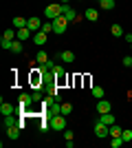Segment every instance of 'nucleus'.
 <instances>
[{"instance_id": "21", "label": "nucleus", "mask_w": 132, "mask_h": 148, "mask_svg": "<svg viewBox=\"0 0 132 148\" xmlns=\"http://www.w3.org/2000/svg\"><path fill=\"white\" fill-rule=\"evenodd\" d=\"M99 7H101V9H106V11H110V9H114V0H101Z\"/></svg>"}, {"instance_id": "3", "label": "nucleus", "mask_w": 132, "mask_h": 148, "mask_svg": "<svg viewBox=\"0 0 132 148\" xmlns=\"http://www.w3.org/2000/svg\"><path fill=\"white\" fill-rule=\"evenodd\" d=\"M51 128L64 133V130H66V115H55V117H51Z\"/></svg>"}, {"instance_id": "8", "label": "nucleus", "mask_w": 132, "mask_h": 148, "mask_svg": "<svg viewBox=\"0 0 132 148\" xmlns=\"http://www.w3.org/2000/svg\"><path fill=\"white\" fill-rule=\"evenodd\" d=\"M29 38H33V31L29 29V27H22V29H18V40H29Z\"/></svg>"}, {"instance_id": "33", "label": "nucleus", "mask_w": 132, "mask_h": 148, "mask_svg": "<svg viewBox=\"0 0 132 148\" xmlns=\"http://www.w3.org/2000/svg\"><path fill=\"white\" fill-rule=\"evenodd\" d=\"M62 2H70V0H62Z\"/></svg>"}, {"instance_id": "10", "label": "nucleus", "mask_w": 132, "mask_h": 148, "mask_svg": "<svg viewBox=\"0 0 132 148\" xmlns=\"http://www.w3.org/2000/svg\"><path fill=\"white\" fill-rule=\"evenodd\" d=\"M60 60H62L64 64H70V62H75V53H73V51H62V53H60Z\"/></svg>"}, {"instance_id": "29", "label": "nucleus", "mask_w": 132, "mask_h": 148, "mask_svg": "<svg viewBox=\"0 0 132 148\" xmlns=\"http://www.w3.org/2000/svg\"><path fill=\"white\" fill-rule=\"evenodd\" d=\"M123 66H126V69L132 66V56H126V58H123Z\"/></svg>"}, {"instance_id": "25", "label": "nucleus", "mask_w": 132, "mask_h": 148, "mask_svg": "<svg viewBox=\"0 0 132 148\" xmlns=\"http://www.w3.org/2000/svg\"><path fill=\"white\" fill-rule=\"evenodd\" d=\"M121 144H123L121 137H112V139H110V146H112V148H121Z\"/></svg>"}, {"instance_id": "30", "label": "nucleus", "mask_w": 132, "mask_h": 148, "mask_svg": "<svg viewBox=\"0 0 132 148\" xmlns=\"http://www.w3.org/2000/svg\"><path fill=\"white\" fill-rule=\"evenodd\" d=\"M73 137H75V133H73L70 128H66V130H64V139H73Z\"/></svg>"}, {"instance_id": "26", "label": "nucleus", "mask_w": 132, "mask_h": 148, "mask_svg": "<svg viewBox=\"0 0 132 148\" xmlns=\"http://www.w3.org/2000/svg\"><path fill=\"white\" fill-rule=\"evenodd\" d=\"M121 139H123V142H130V139H132V130L126 128L123 133H121Z\"/></svg>"}, {"instance_id": "11", "label": "nucleus", "mask_w": 132, "mask_h": 148, "mask_svg": "<svg viewBox=\"0 0 132 148\" xmlns=\"http://www.w3.org/2000/svg\"><path fill=\"white\" fill-rule=\"evenodd\" d=\"M20 130H22V128H20L18 124H16V126H9V128H7V137H9V139H18Z\"/></svg>"}, {"instance_id": "18", "label": "nucleus", "mask_w": 132, "mask_h": 148, "mask_svg": "<svg viewBox=\"0 0 132 148\" xmlns=\"http://www.w3.org/2000/svg\"><path fill=\"white\" fill-rule=\"evenodd\" d=\"M26 22H29V18H13V29H22V27H26Z\"/></svg>"}, {"instance_id": "5", "label": "nucleus", "mask_w": 132, "mask_h": 148, "mask_svg": "<svg viewBox=\"0 0 132 148\" xmlns=\"http://www.w3.org/2000/svg\"><path fill=\"white\" fill-rule=\"evenodd\" d=\"M66 27H68V20L64 18V16H60V18L53 20V33H57V36H60V33H64V31H66Z\"/></svg>"}, {"instance_id": "31", "label": "nucleus", "mask_w": 132, "mask_h": 148, "mask_svg": "<svg viewBox=\"0 0 132 148\" xmlns=\"http://www.w3.org/2000/svg\"><path fill=\"white\" fill-rule=\"evenodd\" d=\"M33 102H42V95H40V93H38V91L33 93Z\"/></svg>"}, {"instance_id": "12", "label": "nucleus", "mask_w": 132, "mask_h": 148, "mask_svg": "<svg viewBox=\"0 0 132 148\" xmlns=\"http://www.w3.org/2000/svg\"><path fill=\"white\" fill-rule=\"evenodd\" d=\"M97 111H99V115L101 113H110V102H106V99L101 97L99 102H97Z\"/></svg>"}, {"instance_id": "1", "label": "nucleus", "mask_w": 132, "mask_h": 148, "mask_svg": "<svg viewBox=\"0 0 132 148\" xmlns=\"http://www.w3.org/2000/svg\"><path fill=\"white\" fill-rule=\"evenodd\" d=\"M33 104V95H29V93H20L18 97V113L20 115H24V111H29V106Z\"/></svg>"}, {"instance_id": "34", "label": "nucleus", "mask_w": 132, "mask_h": 148, "mask_svg": "<svg viewBox=\"0 0 132 148\" xmlns=\"http://www.w3.org/2000/svg\"><path fill=\"white\" fill-rule=\"evenodd\" d=\"M130 47H132V44H130Z\"/></svg>"}, {"instance_id": "9", "label": "nucleus", "mask_w": 132, "mask_h": 148, "mask_svg": "<svg viewBox=\"0 0 132 148\" xmlns=\"http://www.w3.org/2000/svg\"><path fill=\"white\" fill-rule=\"evenodd\" d=\"M26 27H29V29H31L33 33H35V31H40V29H42V20H40V18H29Z\"/></svg>"}, {"instance_id": "4", "label": "nucleus", "mask_w": 132, "mask_h": 148, "mask_svg": "<svg viewBox=\"0 0 132 148\" xmlns=\"http://www.w3.org/2000/svg\"><path fill=\"white\" fill-rule=\"evenodd\" d=\"M93 130H95V137H99V139H104V137L110 135V126H106V124L99 122V119H97V124H95Z\"/></svg>"}, {"instance_id": "24", "label": "nucleus", "mask_w": 132, "mask_h": 148, "mask_svg": "<svg viewBox=\"0 0 132 148\" xmlns=\"http://www.w3.org/2000/svg\"><path fill=\"white\" fill-rule=\"evenodd\" d=\"M16 124H18V122H16L11 115H5V128H9V126H16Z\"/></svg>"}, {"instance_id": "17", "label": "nucleus", "mask_w": 132, "mask_h": 148, "mask_svg": "<svg viewBox=\"0 0 132 148\" xmlns=\"http://www.w3.org/2000/svg\"><path fill=\"white\" fill-rule=\"evenodd\" d=\"M11 53H22V40L16 38V40L11 42Z\"/></svg>"}, {"instance_id": "28", "label": "nucleus", "mask_w": 132, "mask_h": 148, "mask_svg": "<svg viewBox=\"0 0 132 148\" xmlns=\"http://www.w3.org/2000/svg\"><path fill=\"white\" fill-rule=\"evenodd\" d=\"M73 113V106L70 104H62V115H70Z\"/></svg>"}, {"instance_id": "23", "label": "nucleus", "mask_w": 132, "mask_h": 148, "mask_svg": "<svg viewBox=\"0 0 132 148\" xmlns=\"http://www.w3.org/2000/svg\"><path fill=\"white\" fill-rule=\"evenodd\" d=\"M93 97L101 99V97H104V88H101V86H93Z\"/></svg>"}, {"instance_id": "14", "label": "nucleus", "mask_w": 132, "mask_h": 148, "mask_svg": "<svg viewBox=\"0 0 132 148\" xmlns=\"http://www.w3.org/2000/svg\"><path fill=\"white\" fill-rule=\"evenodd\" d=\"M13 111H16V106L7 104L5 99H2V106H0V113H2V115H13Z\"/></svg>"}, {"instance_id": "35", "label": "nucleus", "mask_w": 132, "mask_h": 148, "mask_svg": "<svg viewBox=\"0 0 132 148\" xmlns=\"http://www.w3.org/2000/svg\"><path fill=\"white\" fill-rule=\"evenodd\" d=\"M130 69H132V66H130Z\"/></svg>"}, {"instance_id": "19", "label": "nucleus", "mask_w": 132, "mask_h": 148, "mask_svg": "<svg viewBox=\"0 0 132 148\" xmlns=\"http://www.w3.org/2000/svg\"><path fill=\"white\" fill-rule=\"evenodd\" d=\"M121 133H123V128H121V126H117V124H112V126H110V137H121Z\"/></svg>"}, {"instance_id": "27", "label": "nucleus", "mask_w": 132, "mask_h": 148, "mask_svg": "<svg viewBox=\"0 0 132 148\" xmlns=\"http://www.w3.org/2000/svg\"><path fill=\"white\" fill-rule=\"evenodd\" d=\"M42 31L44 33H51L53 31V22H42Z\"/></svg>"}, {"instance_id": "2", "label": "nucleus", "mask_w": 132, "mask_h": 148, "mask_svg": "<svg viewBox=\"0 0 132 148\" xmlns=\"http://www.w3.org/2000/svg\"><path fill=\"white\" fill-rule=\"evenodd\" d=\"M62 13H64V11H62V5L53 2V5H49L46 9H44V18H49L51 22H53V20H55V18H60Z\"/></svg>"}, {"instance_id": "16", "label": "nucleus", "mask_w": 132, "mask_h": 148, "mask_svg": "<svg viewBox=\"0 0 132 148\" xmlns=\"http://www.w3.org/2000/svg\"><path fill=\"white\" fill-rule=\"evenodd\" d=\"M84 16H86V18L90 20V22H95V20L99 18V13H97V9H93V7H90V9H86V11H84Z\"/></svg>"}, {"instance_id": "15", "label": "nucleus", "mask_w": 132, "mask_h": 148, "mask_svg": "<svg viewBox=\"0 0 132 148\" xmlns=\"http://www.w3.org/2000/svg\"><path fill=\"white\" fill-rule=\"evenodd\" d=\"M53 73H55V77H57V82H64V77H66V71H64L62 66H57L55 64V69H51Z\"/></svg>"}, {"instance_id": "20", "label": "nucleus", "mask_w": 132, "mask_h": 148, "mask_svg": "<svg viewBox=\"0 0 132 148\" xmlns=\"http://www.w3.org/2000/svg\"><path fill=\"white\" fill-rule=\"evenodd\" d=\"M110 33L117 36V38H123V29H121V25H112V27H110Z\"/></svg>"}, {"instance_id": "13", "label": "nucleus", "mask_w": 132, "mask_h": 148, "mask_svg": "<svg viewBox=\"0 0 132 148\" xmlns=\"http://www.w3.org/2000/svg\"><path fill=\"white\" fill-rule=\"evenodd\" d=\"M99 122H104L106 126H112V124H114V115H112V113H101Z\"/></svg>"}, {"instance_id": "22", "label": "nucleus", "mask_w": 132, "mask_h": 148, "mask_svg": "<svg viewBox=\"0 0 132 148\" xmlns=\"http://www.w3.org/2000/svg\"><path fill=\"white\" fill-rule=\"evenodd\" d=\"M35 60H38V64H46V62H49V53H44V51H40L38 56H35Z\"/></svg>"}, {"instance_id": "7", "label": "nucleus", "mask_w": 132, "mask_h": 148, "mask_svg": "<svg viewBox=\"0 0 132 148\" xmlns=\"http://www.w3.org/2000/svg\"><path fill=\"white\" fill-rule=\"evenodd\" d=\"M33 42L38 44V47H42V44H46V33H44L42 29H40V31H35V33H33Z\"/></svg>"}, {"instance_id": "6", "label": "nucleus", "mask_w": 132, "mask_h": 148, "mask_svg": "<svg viewBox=\"0 0 132 148\" xmlns=\"http://www.w3.org/2000/svg\"><path fill=\"white\" fill-rule=\"evenodd\" d=\"M31 84H33L35 88H38V86H42V84H44V80H42V73H40L38 69H33V73H31Z\"/></svg>"}, {"instance_id": "32", "label": "nucleus", "mask_w": 132, "mask_h": 148, "mask_svg": "<svg viewBox=\"0 0 132 148\" xmlns=\"http://www.w3.org/2000/svg\"><path fill=\"white\" fill-rule=\"evenodd\" d=\"M123 38H126V42L132 44V33H123Z\"/></svg>"}]
</instances>
